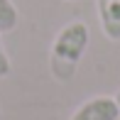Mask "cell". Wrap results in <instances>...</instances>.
Segmentation results:
<instances>
[{
    "instance_id": "6da1fadb",
    "label": "cell",
    "mask_w": 120,
    "mask_h": 120,
    "mask_svg": "<svg viewBox=\"0 0 120 120\" xmlns=\"http://www.w3.org/2000/svg\"><path fill=\"white\" fill-rule=\"evenodd\" d=\"M91 42L88 25L83 20H71L56 32L49 49V71L59 83H69L79 71V64L83 59Z\"/></svg>"
},
{
    "instance_id": "5b68a950",
    "label": "cell",
    "mask_w": 120,
    "mask_h": 120,
    "mask_svg": "<svg viewBox=\"0 0 120 120\" xmlns=\"http://www.w3.org/2000/svg\"><path fill=\"white\" fill-rule=\"evenodd\" d=\"M0 34H3V32H0ZM10 71H12V64H10V56H8V52H5L3 37H0V79L10 76Z\"/></svg>"
},
{
    "instance_id": "3957f363",
    "label": "cell",
    "mask_w": 120,
    "mask_h": 120,
    "mask_svg": "<svg viewBox=\"0 0 120 120\" xmlns=\"http://www.w3.org/2000/svg\"><path fill=\"white\" fill-rule=\"evenodd\" d=\"M96 3L103 34L110 42H120V0H96Z\"/></svg>"
},
{
    "instance_id": "52a82bcc",
    "label": "cell",
    "mask_w": 120,
    "mask_h": 120,
    "mask_svg": "<svg viewBox=\"0 0 120 120\" xmlns=\"http://www.w3.org/2000/svg\"><path fill=\"white\" fill-rule=\"evenodd\" d=\"M69 3H74V0H69Z\"/></svg>"
},
{
    "instance_id": "ba28073f",
    "label": "cell",
    "mask_w": 120,
    "mask_h": 120,
    "mask_svg": "<svg viewBox=\"0 0 120 120\" xmlns=\"http://www.w3.org/2000/svg\"><path fill=\"white\" fill-rule=\"evenodd\" d=\"M118 120H120V118H118Z\"/></svg>"
},
{
    "instance_id": "8992f818",
    "label": "cell",
    "mask_w": 120,
    "mask_h": 120,
    "mask_svg": "<svg viewBox=\"0 0 120 120\" xmlns=\"http://www.w3.org/2000/svg\"><path fill=\"white\" fill-rule=\"evenodd\" d=\"M113 98H115V103H118V108H120V91H118V93L113 96Z\"/></svg>"
},
{
    "instance_id": "277c9868",
    "label": "cell",
    "mask_w": 120,
    "mask_h": 120,
    "mask_svg": "<svg viewBox=\"0 0 120 120\" xmlns=\"http://www.w3.org/2000/svg\"><path fill=\"white\" fill-rule=\"evenodd\" d=\"M20 22V12L12 0H0V32H12Z\"/></svg>"
},
{
    "instance_id": "7a4b0ae2",
    "label": "cell",
    "mask_w": 120,
    "mask_h": 120,
    "mask_svg": "<svg viewBox=\"0 0 120 120\" xmlns=\"http://www.w3.org/2000/svg\"><path fill=\"white\" fill-rule=\"evenodd\" d=\"M120 108L113 96H96L81 103L69 120H118Z\"/></svg>"
}]
</instances>
